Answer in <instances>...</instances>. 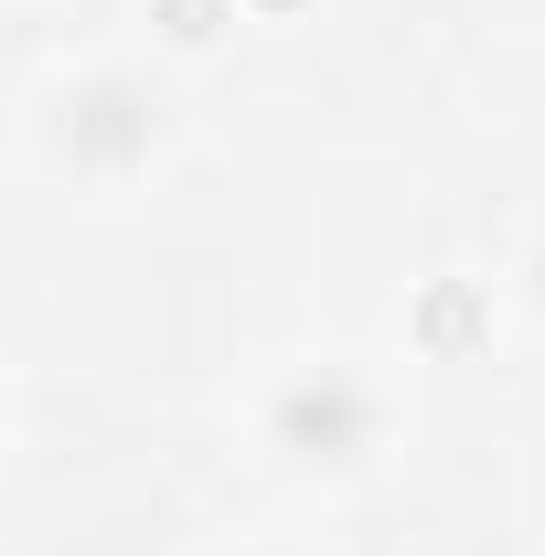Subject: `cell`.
<instances>
[{"mask_svg":"<svg viewBox=\"0 0 545 556\" xmlns=\"http://www.w3.org/2000/svg\"><path fill=\"white\" fill-rule=\"evenodd\" d=\"M43 139H54L65 172L118 182V172H139V161L161 150V97H150L139 75H75L65 97H54V118H43Z\"/></svg>","mask_w":545,"mask_h":556,"instance_id":"cell-1","label":"cell"},{"mask_svg":"<svg viewBox=\"0 0 545 556\" xmlns=\"http://www.w3.org/2000/svg\"><path fill=\"white\" fill-rule=\"evenodd\" d=\"M364 439H375V407H364L353 375H300L278 396V450L289 460H353Z\"/></svg>","mask_w":545,"mask_h":556,"instance_id":"cell-2","label":"cell"},{"mask_svg":"<svg viewBox=\"0 0 545 556\" xmlns=\"http://www.w3.org/2000/svg\"><path fill=\"white\" fill-rule=\"evenodd\" d=\"M161 22H172V43H214L236 22V0H161Z\"/></svg>","mask_w":545,"mask_h":556,"instance_id":"cell-3","label":"cell"},{"mask_svg":"<svg viewBox=\"0 0 545 556\" xmlns=\"http://www.w3.org/2000/svg\"><path fill=\"white\" fill-rule=\"evenodd\" d=\"M535 300H545V257H535Z\"/></svg>","mask_w":545,"mask_h":556,"instance_id":"cell-4","label":"cell"}]
</instances>
